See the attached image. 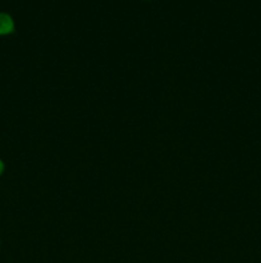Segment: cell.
Masks as SVG:
<instances>
[{
    "mask_svg": "<svg viewBox=\"0 0 261 263\" xmlns=\"http://www.w3.org/2000/svg\"><path fill=\"white\" fill-rule=\"evenodd\" d=\"M14 30V22L6 13H0V35H8Z\"/></svg>",
    "mask_w": 261,
    "mask_h": 263,
    "instance_id": "6da1fadb",
    "label": "cell"
},
{
    "mask_svg": "<svg viewBox=\"0 0 261 263\" xmlns=\"http://www.w3.org/2000/svg\"><path fill=\"white\" fill-rule=\"evenodd\" d=\"M3 171H4V163L0 160V174H3Z\"/></svg>",
    "mask_w": 261,
    "mask_h": 263,
    "instance_id": "7a4b0ae2",
    "label": "cell"
}]
</instances>
